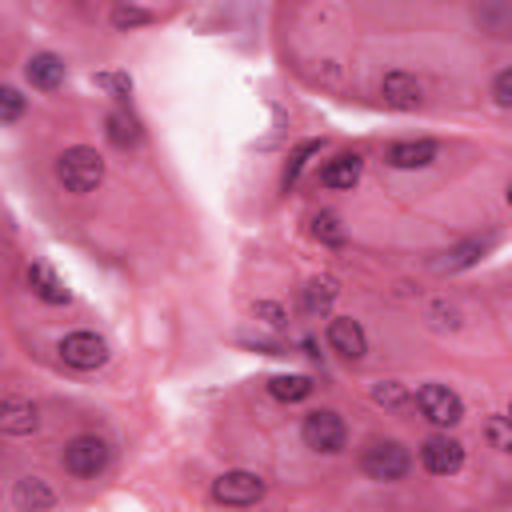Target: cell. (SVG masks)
<instances>
[{"mask_svg": "<svg viewBox=\"0 0 512 512\" xmlns=\"http://www.w3.org/2000/svg\"><path fill=\"white\" fill-rule=\"evenodd\" d=\"M56 176L68 192H92L100 180H104V160L96 148L88 144H76V148H64L60 160H56Z\"/></svg>", "mask_w": 512, "mask_h": 512, "instance_id": "6da1fadb", "label": "cell"}, {"mask_svg": "<svg viewBox=\"0 0 512 512\" xmlns=\"http://www.w3.org/2000/svg\"><path fill=\"white\" fill-rule=\"evenodd\" d=\"M416 408H420V416H424L428 424H436V428H452V424H460V416H464V404H460V396H456L448 384H420V388H416Z\"/></svg>", "mask_w": 512, "mask_h": 512, "instance_id": "7a4b0ae2", "label": "cell"}, {"mask_svg": "<svg viewBox=\"0 0 512 512\" xmlns=\"http://www.w3.org/2000/svg\"><path fill=\"white\" fill-rule=\"evenodd\" d=\"M364 472L372 476V480H404L408 476V468H412V456H408V448L404 444H396V440H376V444H368L364 448Z\"/></svg>", "mask_w": 512, "mask_h": 512, "instance_id": "3957f363", "label": "cell"}, {"mask_svg": "<svg viewBox=\"0 0 512 512\" xmlns=\"http://www.w3.org/2000/svg\"><path fill=\"white\" fill-rule=\"evenodd\" d=\"M300 436H304V444L316 448V452H340L344 440H348V428H344V420H340L332 408H320V412H308V416H304Z\"/></svg>", "mask_w": 512, "mask_h": 512, "instance_id": "277c9868", "label": "cell"}, {"mask_svg": "<svg viewBox=\"0 0 512 512\" xmlns=\"http://www.w3.org/2000/svg\"><path fill=\"white\" fill-rule=\"evenodd\" d=\"M104 464H108V444L100 436H76V440L64 444V468L72 476L92 480V476L104 472Z\"/></svg>", "mask_w": 512, "mask_h": 512, "instance_id": "5b68a950", "label": "cell"}, {"mask_svg": "<svg viewBox=\"0 0 512 512\" xmlns=\"http://www.w3.org/2000/svg\"><path fill=\"white\" fill-rule=\"evenodd\" d=\"M260 496H264V480H260L256 472H244V468L224 472V476H216V484H212V500H216V504H228V508L256 504Z\"/></svg>", "mask_w": 512, "mask_h": 512, "instance_id": "8992f818", "label": "cell"}, {"mask_svg": "<svg viewBox=\"0 0 512 512\" xmlns=\"http://www.w3.org/2000/svg\"><path fill=\"white\" fill-rule=\"evenodd\" d=\"M60 360L68 368H80V372H92L108 360V344L96 336V332H68L60 340Z\"/></svg>", "mask_w": 512, "mask_h": 512, "instance_id": "52a82bcc", "label": "cell"}, {"mask_svg": "<svg viewBox=\"0 0 512 512\" xmlns=\"http://www.w3.org/2000/svg\"><path fill=\"white\" fill-rule=\"evenodd\" d=\"M420 464H424L432 476H452V472H460V464H464V444L452 440V436H444V432H436V436H428V440L420 444Z\"/></svg>", "mask_w": 512, "mask_h": 512, "instance_id": "ba28073f", "label": "cell"}, {"mask_svg": "<svg viewBox=\"0 0 512 512\" xmlns=\"http://www.w3.org/2000/svg\"><path fill=\"white\" fill-rule=\"evenodd\" d=\"M328 344L332 352H340L344 360H360L368 352V340H364V328L352 320V316H336L328 324Z\"/></svg>", "mask_w": 512, "mask_h": 512, "instance_id": "9c48e42d", "label": "cell"}, {"mask_svg": "<svg viewBox=\"0 0 512 512\" xmlns=\"http://www.w3.org/2000/svg\"><path fill=\"white\" fill-rule=\"evenodd\" d=\"M380 96H384V104H392L400 112H412L420 104V80L412 72H388L384 84H380Z\"/></svg>", "mask_w": 512, "mask_h": 512, "instance_id": "30bf717a", "label": "cell"}, {"mask_svg": "<svg viewBox=\"0 0 512 512\" xmlns=\"http://www.w3.org/2000/svg\"><path fill=\"white\" fill-rule=\"evenodd\" d=\"M24 76H28V84H32V88L52 92V88H60V84H64L68 68H64V60H60V56H52V52H36V56L28 60Z\"/></svg>", "mask_w": 512, "mask_h": 512, "instance_id": "8fae6325", "label": "cell"}, {"mask_svg": "<svg viewBox=\"0 0 512 512\" xmlns=\"http://www.w3.org/2000/svg\"><path fill=\"white\" fill-rule=\"evenodd\" d=\"M28 288H32V296L36 300H44V304H68V288H64V280L48 268V264H28Z\"/></svg>", "mask_w": 512, "mask_h": 512, "instance_id": "7c38bea8", "label": "cell"}, {"mask_svg": "<svg viewBox=\"0 0 512 512\" xmlns=\"http://www.w3.org/2000/svg\"><path fill=\"white\" fill-rule=\"evenodd\" d=\"M0 428L8 436H28L36 428V404L32 400H20V396H8L0 404Z\"/></svg>", "mask_w": 512, "mask_h": 512, "instance_id": "4fadbf2b", "label": "cell"}, {"mask_svg": "<svg viewBox=\"0 0 512 512\" xmlns=\"http://www.w3.org/2000/svg\"><path fill=\"white\" fill-rule=\"evenodd\" d=\"M436 160V144L432 140H396L388 148V164L392 168H424Z\"/></svg>", "mask_w": 512, "mask_h": 512, "instance_id": "5bb4252c", "label": "cell"}, {"mask_svg": "<svg viewBox=\"0 0 512 512\" xmlns=\"http://www.w3.org/2000/svg\"><path fill=\"white\" fill-rule=\"evenodd\" d=\"M360 168H364V160L356 152H344V156H336L320 168V184L324 188H352L360 180Z\"/></svg>", "mask_w": 512, "mask_h": 512, "instance_id": "9a60e30c", "label": "cell"}, {"mask_svg": "<svg viewBox=\"0 0 512 512\" xmlns=\"http://www.w3.org/2000/svg\"><path fill=\"white\" fill-rule=\"evenodd\" d=\"M12 500H16V508H20V512H40V508H52V504H56L52 488H48L44 480H36V476L20 480V484H16V492H12Z\"/></svg>", "mask_w": 512, "mask_h": 512, "instance_id": "2e32d148", "label": "cell"}, {"mask_svg": "<svg viewBox=\"0 0 512 512\" xmlns=\"http://www.w3.org/2000/svg\"><path fill=\"white\" fill-rule=\"evenodd\" d=\"M268 392H272L276 400H284V404H296V400H304V396L312 392V380H308V376H300V372L272 376V380H268Z\"/></svg>", "mask_w": 512, "mask_h": 512, "instance_id": "e0dca14e", "label": "cell"}, {"mask_svg": "<svg viewBox=\"0 0 512 512\" xmlns=\"http://www.w3.org/2000/svg\"><path fill=\"white\" fill-rule=\"evenodd\" d=\"M340 296V288H336V280L332 276H316L308 288H304V308L316 316V312H328L332 308V300Z\"/></svg>", "mask_w": 512, "mask_h": 512, "instance_id": "ac0fdd59", "label": "cell"}, {"mask_svg": "<svg viewBox=\"0 0 512 512\" xmlns=\"http://www.w3.org/2000/svg\"><path fill=\"white\" fill-rule=\"evenodd\" d=\"M108 140L116 144V148H128V144H136L140 140V120L132 116V112H112L108 116Z\"/></svg>", "mask_w": 512, "mask_h": 512, "instance_id": "d6986e66", "label": "cell"}, {"mask_svg": "<svg viewBox=\"0 0 512 512\" xmlns=\"http://www.w3.org/2000/svg\"><path fill=\"white\" fill-rule=\"evenodd\" d=\"M484 240H464V244H456L452 252H444V260L436 264L440 272H456V268H468V264H476L480 256H484Z\"/></svg>", "mask_w": 512, "mask_h": 512, "instance_id": "ffe728a7", "label": "cell"}, {"mask_svg": "<svg viewBox=\"0 0 512 512\" xmlns=\"http://www.w3.org/2000/svg\"><path fill=\"white\" fill-rule=\"evenodd\" d=\"M484 436H488V444H492L496 452L512 456V412H504V416H488Z\"/></svg>", "mask_w": 512, "mask_h": 512, "instance_id": "44dd1931", "label": "cell"}, {"mask_svg": "<svg viewBox=\"0 0 512 512\" xmlns=\"http://www.w3.org/2000/svg\"><path fill=\"white\" fill-rule=\"evenodd\" d=\"M372 400H376L380 408H404V404H412V396H408V388H404L400 380H380V384H372Z\"/></svg>", "mask_w": 512, "mask_h": 512, "instance_id": "7402d4cb", "label": "cell"}, {"mask_svg": "<svg viewBox=\"0 0 512 512\" xmlns=\"http://www.w3.org/2000/svg\"><path fill=\"white\" fill-rule=\"evenodd\" d=\"M112 24H116V28L152 24V12H148V8H136V4H116V8H112Z\"/></svg>", "mask_w": 512, "mask_h": 512, "instance_id": "603a6c76", "label": "cell"}, {"mask_svg": "<svg viewBox=\"0 0 512 512\" xmlns=\"http://www.w3.org/2000/svg\"><path fill=\"white\" fill-rule=\"evenodd\" d=\"M312 236L324 240V244H340V240H344V228H340V220H336L332 212H320V216L312 220Z\"/></svg>", "mask_w": 512, "mask_h": 512, "instance_id": "cb8c5ba5", "label": "cell"}, {"mask_svg": "<svg viewBox=\"0 0 512 512\" xmlns=\"http://www.w3.org/2000/svg\"><path fill=\"white\" fill-rule=\"evenodd\" d=\"M20 112H24V96L16 88H0V120L4 124H16Z\"/></svg>", "mask_w": 512, "mask_h": 512, "instance_id": "d4e9b609", "label": "cell"}, {"mask_svg": "<svg viewBox=\"0 0 512 512\" xmlns=\"http://www.w3.org/2000/svg\"><path fill=\"white\" fill-rule=\"evenodd\" d=\"M316 148H320V144H316V140H308V144H300V148L292 152V164H288V172H284V188H288V184H296V176H300V168L308 164V156H312Z\"/></svg>", "mask_w": 512, "mask_h": 512, "instance_id": "484cf974", "label": "cell"}, {"mask_svg": "<svg viewBox=\"0 0 512 512\" xmlns=\"http://www.w3.org/2000/svg\"><path fill=\"white\" fill-rule=\"evenodd\" d=\"M492 96L500 108H512V68H504L496 80H492Z\"/></svg>", "mask_w": 512, "mask_h": 512, "instance_id": "4316f807", "label": "cell"}, {"mask_svg": "<svg viewBox=\"0 0 512 512\" xmlns=\"http://www.w3.org/2000/svg\"><path fill=\"white\" fill-rule=\"evenodd\" d=\"M96 84H100V88H108V92H116V96H128V92H132V80H128V76H116V72L96 76Z\"/></svg>", "mask_w": 512, "mask_h": 512, "instance_id": "83f0119b", "label": "cell"}, {"mask_svg": "<svg viewBox=\"0 0 512 512\" xmlns=\"http://www.w3.org/2000/svg\"><path fill=\"white\" fill-rule=\"evenodd\" d=\"M256 316H264L272 328H280V324H284V312H280V304H268V300H260V304H256Z\"/></svg>", "mask_w": 512, "mask_h": 512, "instance_id": "f1b7e54d", "label": "cell"}, {"mask_svg": "<svg viewBox=\"0 0 512 512\" xmlns=\"http://www.w3.org/2000/svg\"><path fill=\"white\" fill-rule=\"evenodd\" d=\"M508 204H512V184H508Z\"/></svg>", "mask_w": 512, "mask_h": 512, "instance_id": "f546056e", "label": "cell"}, {"mask_svg": "<svg viewBox=\"0 0 512 512\" xmlns=\"http://www.w3.org/2000/svg\"><path fill=\"white\" fill-rule=\"evenodd\" d=\"M508 412H512V404H508Z\"/></svg>", "mask_w": 512, "mask_h": 512, "instance_id": "4dcf8cb0", "label": "cell"}]
</instances>
